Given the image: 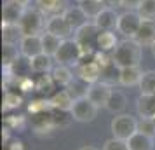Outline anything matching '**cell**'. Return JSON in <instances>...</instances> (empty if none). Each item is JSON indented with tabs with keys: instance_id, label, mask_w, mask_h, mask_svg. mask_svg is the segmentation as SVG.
I'll return each mask as SVG.
<instances>
[{
	"instance_id": "obj_1",
	"label": "cell",
	"mask_w": 155,
	"mask_h": 150,
	"mask_svg": "<svg viewBox=\"0 0 155 150\" xmlns=\"http://www.w3.org/2000/svg\"><path fill=\"white\" fill-rule=\"evenodd\" d=\"M141 47L134 38H124L120 40L119 45L112 52L113 63L119 68H127V66H140L141 61Z\"/></svg>"
},
{
	"instance_id": "obj_2",
	"label": "cell",
	"mask_w": 155,
	"mask_h": 150,
	"mask_svg": "<svg viewBox=\"0 0 155 150\" xmlns=\"http://www.w3.org/2000/svg\"><path fill=\"white\" fill-rule=\"evenodd\" d=\"M19 30H21L23 37L25 35H42L45 32V25H47V18L38 11V9H26L23 18L19 19Z\"/></svg>"
},
{
	"instance_id": "obj_3",
	"label": "cell",
	"mask_w": 155,
	"mask_h": 150,
	"mask_svg": "<svg viewBox=\"0 0 155 150\" xmlns=\"http://www.w3.org/2000/svg\"><path fill=\"white\" fill-rule=\"evenodd\" d=\"M54 61L58 65H66L70 68H77L78 65L82 63V51H80V45L77 44L75 38H66L61 42L58 52L54 54Z\"/></svg>"
},
{
	"instance_id": "obj_4",
	"label": "cell",
	"mask_w": 155,
	"mask_h": 150,
	"mask_svg": "<svg viewBox=\"0 0 155 150\" xmlns=\"http://www.w3.org/2000/svg\"><path fill=\"white\" fill-rule=\"evenodd\" d=\"M138 119L133 117L131 114H119L115 115L110 122V131H112L113 138L119 140H129L131 136L138 133Z\"/></svg>"
},
{
	"instance_id": "obj_5",
	"label": "cell",
	"mask_w": 155,
	"mask_h": 150,
	"mask_svg": "<svg viewBox=\"0 0 155 150\" xmlns=\"http://www.w3.org/2000/svg\"><path fill=\"white\" fill-rule=\"evenodd\" d=\"M143 18L138 14V11H126L119 16V23H117V32L124 38H134L138 30H140Z\"/></svg>"
},
{
	"instance_id": "obj_6",
	"label": "cell",
	"mask_w": 155,
	"mask_h": 150,
	"mask_svg": "<svg viewBox=\"0 0 155 150\" xmlns=\"http://www.w3.org/2000/svg\"><path fill=\"white\" fill-rule=\"evenodd\" d=\"M99 108L92 103L87 96L84 98H78V100L73 101V107H71V119L77 122H92L98 115Z\"/></svg>"
},
{
	"instance_id": "obj_7",
	"label": "cell",
	"mask_w": 155,
	"mask_h": 150,
	"mask_svg": "<svg viewBox=\"0 0 155 150\" xmlns=\"http://www.w3.org/2000/svg\"><path fill=\"white\" fill-rule=\"evenodd\" d=\"M45 32H49V33H52V35L59 37L61 40L71 38V35L75 33V30L71 28V25L66 21V18H64L63 14H58V16H51V18H47Z\"/></svg>"
},
{
	"instance_id": "obj_8",
	"label": "cell",
	"mask_w": 155,
	"mask_h": 150,
	"mask_svg": "<svg viewBox=\"0 0 155 150\" xmlns=\"http://www.w3.org/2000/svg\"><path fill=\"white\" fill-rule=\"evenodd\" d=\"M112 93H113L112 86L106 84V82H103V80H99V82H96V84H91V86H89L87 98H89L98 108H106Z\"/></svg>"
},
{
	"instance_id": "obj_9",
	"label": "cell",
	"mask_w": 155,
	"mask_h": 150,
	"mask_svg": "<svg viewBox=\"0 0 155 150\" xmlns=\"http://www.w3.org/2000/svg\"><path fill=\"white\" fill-rule=\"evenodd\" d=\"M101 66L94 59H85L77 66V79L84 80L85 84H96L101 80Z\"/></svg>"
},
{
	"instance_id": "obj_10",
	"label": "cell",
	"mask_w": 155,
	"mask_h": 150,
	"mask_svg": "<svg viewBox=\"0 0 155 150\" xmlns=\"http://www.w3.org/2000/svg\"><path fill=\"white\" fill-rule=\"evenodd\" d=\"M19 52L23 58L31 59V58L38 56L44 52V45H42V35H25L19 42Z\"/></svg>"
},
{
	"instance_id": "obj_11",
	"label": "cell",
	"mask_w": 155,
	"mask_h": 150,
	"mask_svg": "<svg viewBox=\"0 0 155 150\" xmlns=\"http://www.w3.org/2000/svg\"><path fill=\"white\" fill-rule=\"evenodd\" d=\"M31 128L35 129L37 135H47L51 131H54L58 128L56 121H54V108L45 114L31 115Z\"/></svg>"
},
{
	"instance_id": "obj_12",
	"label": "cell",
	"mask_w": 155,
	"mask_h": 150,
	"mask_svg": "<svg viewBox=\"0 0 155 150\" xmlns=\"http://www.w3.org/2000/svg\"><path fill=\"white\" fill-rule=\"evenodd\" d=\"M119 16L115 12V9L112 7H105L101 12H99L94 19H92V23L98 26L99 32H110V30L117 28V23H119Z\"/></svg>"
},
{
	"instance_id": "obj_13",
	"label": "cell",
	"mask_w": 155,
	"mask_h": 150,
	"mask_svg": "<svg viewBox=\"0 0 155 150\" xmlns=\"http://www.w3.org/2000/svg\"><path fill=\"white\" fill-rule=\"evenodd\" d=\"M35 5L45 18H51L64 14V11L68 9V0H35Z\"/></svg>"
},
{
	"instance_id": "obj_14",
	"label": "cell",
	"mask_w": 155,
	"mask_h": 150,
	"mask_svg": "<svg viewBox=\"0 0 155 150\" xmlns=\"http://www.w3.org/2000/svg\"><path fill=\"white\" fill-rule=\"evenodd\" d=\"M134 40L140 44L141 47H152L155 42V21H152V19H143L138 33L134 37Z\"/></svg>"
},
{
	"instance_id": "obj_15",
	"label": "cell",
	"mask_w": 155,
	"mask_h": 150,
	"mask_svg": "<svg viewBox=\"0 0 155 150\" xmlns=\"http://www.w3.org/2000/svg\"><path fill=\"white\" fill-rule=\"evenodd\" d=\"M25 11H26L25 7L7 0L2 5V25H18L19 19L23 18V14H25Z\"/></svg>"
},
{
	"instance_id": "obj_16",
	"label": "cell",
	"mask_w": 155,
	"mask_h": 150,
	"mask_svg": "<svg viewBox=\"0 0 155 150\" xmlns=\"http://www.w3.org/2000/svg\"><path fill=\"white\" fill-rule=\"evenodd\" d=\"M143 73H145V72H141L140 66H127V68H120V72H119V84L122 87L140 86Z\"/></svg>"
},
{
	"instance_id": "obj_17",
	"label": "cell",
	"mask_w": 155,
	"mask_h": 150,
	"mask_svg": "<svg viewBox=\"0 0 155 150\" xmlns=\"http://www.w3.org/2000/svg\"><path fill=\"white\" fill-rule=\"evenodd\" d=\"M136 112L140 119H155V94H140L136 100Z\"/></svg>"
},
{
	"instance_id": "obj_18",
	"label": "cell",
	"mask_w": 155,
	"mask_h": 150,
	"mask_svg": "<svg viewBox=\"0 0 155 150\" xmlns=\"http://www.w3.org/2000/svg\"><path fill=\"white\" fill-rule=\"evenodd\" d=\"M51 105L54 110H59V112H71V107H73V101L75 98L70 94L68 89H61V91H56L49 98Z\"/></svg>"
},
{
	"instance_id": "obj_19",
	"label": "cell",
	"mask_w": 155,
	"mask_h": 150,
	"mask_svg": "<svg viewBox=\"0 0 155 150\" xmlns=\"http://www.w3.org/2000/svg\"><path fill=\"white\" fill-rule=\"evenodd\" d=\"M64 18H66V21L71 25V28L77 32L78 28H82L84 25H87V14L84 12V9L80 7V5H73V7H68L66 11H64Z\"/></svg>"
},
{
	"instance_id": "obj_20",
	"label": "cell",
	"mask_w": 155,
	"mask_h": 150,
	"mask_svg": "<svg viewBox=\"0 0 155 150\" xmlns=\"http://www.w3.org/2000/svg\"><path fill=\"white\" fill-rule=\"evenodd\" d=\"M51 77L56 82V86H59V87H68L73 82V79H75L71 68L66 66V65H56L52 68V72H51Z\"/></svg>"
},
{
	"instance_id": "obj_21",
	"label": "cell",
	"mask_w": 155,
	"mask_h": 150,
	"mask_svg": "<svg viewBox=\"0 0 155 150\" xmlns=\"http://www.w3.org/2000/svg\"><path fill=\"white\" fill-rule=\"evenodd\" d=\"M52 61H54V58L49 56V54H45V52H42V54L28 59L30 70L33 72V73H49L54 68L52 66Z\"/></svg>"
},
{
	"instance_id": "obj_22",
	"label": "cell",
	"mask_w": 155,
	"mask_h": 150,
	"mask_svg": "<svg viewBox=\"0 0 155 150\" xmlns=\"http://www.w3.org/2000/svg\"><path fill=\"white\" fill-rule=\"evenodd\" d=\"M119 38L117 33L110 30V32H99L98 35V51H105V52H113L115 47L119 45Z\"/></svg>"
},
{
	"instance_id": "obj_23",
	"label": "cell",
	"mask_w": 155,
	"mask_h": 150,
	"mask_svg": "<svg viewBox=\"0 0 155 150\" xmlns=\"http://www.w3.org/2000/svg\"><path fill=\"white\" fill-rule=\"evenodd\" d=\"M127 145H129V150H153L155 140L138 131L134 136L127 140Z\"/></svg>"
},
{
	"instance_id": "obj_24",
	"label": "cell",
	"mask_w": 155,
	"mask_h": 150,
	"mask_svg": "<svg viewBox=\"0 0 155 150\" xmlns=\"http://www.w3.org/2000/svg\"><path fill=\"white\" fill-rule=\"evenodd\" d=\"M23 33L19 25H2V42L9 45H19Z\"/></svg>"
},
{
	"instance_id": "obj_25",
	"label": "cell",
	"mask_w": 155,
	"mask_h": 150,
	"mask_svg": "<svg viewBox=\"0 0 155 150\" xmlns=\"http://www.w3.org/2000/svg\"><path fill=\"white\" fill-rule=\"evenodd\" d=\"M127 107V96L122 91H115L113 89L112 96H110V100H108V105H106V110L108 112H112V114L119 115L122 114Z\"/></svg>"
},
{
	"instance_id": "obj_26",
	"label": "cell",
	"mask_w": 155,
	"mask_h": 150,
	"mask_svg": "<svg viewBox=\"0 0 155 150\" xmlns=\"http://www.w3.org/2000/svg\"><path fill=\"white\" fill-rule=\"evenodd\" d=\"M61 38L56 35H52V33H49V32H44L42 33V45H44V52L45 54H49V56L54 58V54L58 52V49H59V45H61Z\"/></svg>"
},
{
	"instance_id": "obj_27",
	"label": "cell",
	"mask_w": 155,
	"mask_h": 150,
	"mask_svg": "<svg viewBox=\"0 0 155 150\" xmlns=\"http://www.w3.org/2000/svg\"><path fill=\"white\" fill-rule=\"evenodd\" d=\"M19 58H21V52H19L18 45L4 44V47H2V63H4V68H7L12 63H16Z\"/></svg>"
},
{
	"instance_id": "obj_28",
	"label": "cell",
	"mask_w": 155,
	"mask_h": 150,
	"mask_svg": "<svg viewBox=\"0 0 155 150\" xmlns=\"http://www.w3.org/2000/svg\"><path fill=\"white\" fill-rule=\"evenodd\" d=\"M138 87L141 94H155V70L145 72Z\"/></svg>"
},
{
	"instance_id": "obj_29",
	"label": "cell",
	"mask_w": 155,
	"mask_h": 150,
	"mask_svg": "<svg viewBox=\"0 0 155 150\" xmlns=\"http://www.w3.org/2000/svg\"><path fill=\"white\" fill-rule=\"evenodd\" d=\"M21 105H23L21 94H18L16 91H12V89L5 91V94H4V110H5V112H7V110H16V108H19Z\"/></svg>"
},
{
	"instance_id": "obj_30",
	"label": "cell",
	"mask_w": 155,
	"mask_h": 150,
	"mask_svg": "<svg viewBox=\"0 0 155 150\" xmlns=\"http://www.w3.org/2000/svg\"><path fill=\"white\" fill-rule=\"evenodd\" d=\"M78 5L84 9V12L87 14L89 19H94V18L106 7L103 2H98V0H85L84 4H78Z\"/></svg>"
},
{
	"instance_id": "obj_31",
	"label": "cell",
	"mask_w": 155,
	"mask_h": 150,
	"mask_svg": "<svg viewBox=\"0 0 155 150\" xmlns=\"http://www.w3.org/2000/svg\"><path fill=\"white\" fill-rule=\"evenodd\" d=\"M54 86H56V82H54L52 77L47 75V73H40L38 79L35 80V91H38V93H42V94L51 93V91L54 89Z\"/></svg>"
},
{
	"instance_id": "obj_32",
	"label": "cell",
	"mask_w": 155,
	"mask_h": 150,
	"mask_svg": "<svg viewBox=\"0 0 155 150\" xmlns=\"http://www.w3.org/2000/svg\"><path fill=\"white\" fill-rule=\"evenodd\" d=\"M51 110H52V105H51V101L45 100V98L33 100V101H30V105H28V112L31 115L45 114V112H51Z\"/></svg>"
},
{
	"instance_id": "obj_33",
	"label": "cell",
	"mask_w": 155,
	"mask_h": 150,
	"mask_svg": "<svg viewBox=\"0 0 155 150\" xmlns=\"http://www.w3.org/2000/svg\"><path fill=\"white\" fill-rule=\"evenodd\" d=\"M66 89L70 91V94L75 98V100H78V98H84V96H87L89 84H85L84 80H80V79H73V82H71Z\"/></svg>"
},
{
	"instance_id": "obj_34",
	"label": "cell",
	"mask_w": 155,
	"mask_h": 150,
	"mask_svg": "<svg viewBox=\"0 0 155 150\" xmlns=\"http://www.w3.org/2000/svg\"><path fill=\"white\" fill-rule=\"evenodd\" d=\"M136 11H138V14L143 19H152V21H155V0H143Z\"/></svg>"
},
{
	"instance_id": "obj_35",
	"label": "cell",
	"mask_w": 155,
	"mask_h": 150,
	"mask_svg": "<svg viewBox=\"0 0 155 150\" xmlns=\"http://www.w3.org/2000/svg\"><path fill=\"white\" fill-rule=\"evenodd\" d=\"M5 126H7L11 131H23L25 126H26V119H25V115H7L5 119Z\"/></svg>"
},
{
	"instance_id": "obj_36",
	"label": "cell",
	"mask_w": 155,
	"mask_h": 150,
	"mask_svg": "<svg viewBox=\"0 0 155 150\" xmlns=\"http://www.w3.org/2000/svg\"><path fill=\"white\" fill-rule=\"evenodd\" d=\"M138 131L155 140V119H140V122H138Z\"/></svg>"
},
{
	"instance_id": "obj_37",
	"label": "cell",
	"mask_w": 155,
	"mask_h": 150,
	"mask_svg": "<svg viewBox=\"0 0 155 150\" xmlns=\"http://www.w3.org/2000/svg\"><path fill=\"white\" fill-rule=\"evenodd\" d=\"M92 59H94L99 66H101V70H103V68H106V66H110V65H113L112 52H105V51H96Z\"/></svg>"
},
{
	"instance_id": "obj_38",
	"label": "cell",
	"mask_w": 155,
	"mask_h": 150,
	"mask_svg": "<svg viewBox=\"0 0 155 150\" xmlns=\"http://www.w3.org/2000/svg\"><path fill=\"white\" fill-rule=\"evenodd\" d=\"M103 150H129L126 140H119V138H110L106 140L103 145Z\"/></svg>"
},
{
	"instance_id": "obj_39",
	"label": "cell",
	"mask_w": 155,
	"mask_h": 150,
	"mask_svg": "<svg viewBox=\"0 0 155 150\" xmlns=\"http://www.w3.org/2000/svg\"><path fill=\"white\" fill-rule=\"evenodd\" d=\"M18 89L21 91V93H31V91H35V80L28 77V75H25V77H19L18 79Z\"/></svg>"
},
{
	"instance_id": "obj_40",
	"label": "cell",
	"mask_w": 155,
	"mask_h": 150,
	"mask_svg": "<svg viewBox=\"0 0 155 150\" xmlns=\"http://www.w3.org/2000/svg\"><path fill=\"white\" fill-rule=\"evenodd\" d=\"M141 2H143V0H120V5L129 9V11H136V9L140 7Z\"/></svg>"
},
{
	"instance_id": "obj_41",
	"label": "cell",
	"mask_w": 155,
	"mask_h": 150,
	"mask_svg": "<svg viewBox=\"0 0 155 150\" xmlns=\"http://www.w3.org/2000/svg\"><path fill=\"white\" fill-rule=\"evenodd\" d=\"M5 150H25V143L21 140H11L5 145Z\"/></svg>"
},
{
	"instance_id": "obj_42",
	"label": "cell",
	"mask_w": 155,
	"mask_h": 150,
	"mask_svg": "<svg viewBox=\"0 0 155 150\" xmlns=\"http://www.w3.org/2000/svg\"><path fill=\"white\" fill-rule=\"evenodd\" d=\"M11 2H14V4H18V5H21L25 9H28V5L31 4V0H11Z\"/></svg>"
},
{
	"instance_id": "obj_43",
	"label": "cell",
	"mask_w": 155,
	"mask_h": 150,
	"mask_svg": "<svg viewBox=\"0 0 155 150\" xmlns=\"http://www.w3.org/2000/svg\"><path fill=\"white\" fill-rule=\"evenodd\" d=\"M78 150H98V148H94V147H82V148H78Z\"/></svg>"
},
{
	"instance_id": "obj_44",
	"label": "cell",
	"mask_w": 155,
	"mask_h": 150,
	"mask_svg": "<svg viewBox=\"0 0 155 150\" xmlns=\"http://www.w3.org/2000/svg\"><path fill=\"white\" fill-rule=\"evenodd\" d=\"M150 51H152V56L155 58V42H153V45H152V47H150Z\"/></svg>"
},
{
	"instance_id": "obj_45",
	"label": "cell",
	"mask_w": 155,
	"mask_h": 150,
	"mask_svg": "<svg viewBox=\"0 0 155 150\" xmlns=\"http://www.w3.org/2000/svg\"><path fill=\"white\" fill-rule=\"evenodd\" d=\"M75 2H77V4H84L85 0H75Z\"/></svg>"
}]
</instances>
